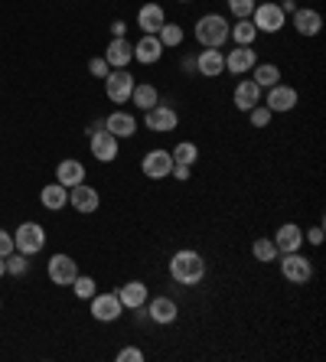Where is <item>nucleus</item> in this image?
<instances>
[{"label": "nucleus", "instance_id": "obj_21", "mask_svg": "<svg viewBox=\"0 0 326 362\" xmlns=\"http://www.w3.org/2000/svg\"><path fill=\"white\" fill-rule=\"evenodd\" d=\"M115 294H117V300H121V307H124V310H137V307H144V303H147L151 287L144 284V281H127L124 287H117Z\"/></svg>", "mask_w": 326, "mask_h": 362}, {"label": "nucleus", "instance_id": "obj_28", "mask_svg": "<svg viewBox=\"0 0 326 362\" xmlns=\"http://www.w3.org/2000/svg\"><path fill=\"white\" fill-rule=\"evenodd\" d=\"M251 76H255V85H258L261 92H268V88H274L281 82V66H274V62H255Z\"/></svg>", "mask_w": 326, "mask_h": 362}, {"label": "nucleus", "instance_id": "obj_35", "mask_svg": "<svg viewBox=\"0 0 326 362\" xmlns=\"http://www.w3.org/2000/svg\"><path fill=\"white\" fill-rule=\"evenodd\" d=\"M271 118H274V115H271V108L264 105V101H261V105H255V108L248 111L251 127H268V124H271Z\"/></svg>", "mask_w": 326, "mask_h": 362}, {"label": "nucleus", "instance_id": "obj_36", "mask_svg": "<svg viewBox=\"0 0 326 362\" xmlns=\"http://www.w3.org/2000/svg\"><path fill=\"white\" fill-rule=\"evenodd\" d=\"M255 4H258V0H228V13H232L235 20H248Z\"/></svg>", "mask_w": 326, "mask_h": 362}, {"label": "nucleus", "instance_id": "obj_34", "mask_svg": "<svg viewBox=\"0 0 326 362\" xmlns=\"http://www.w3.org/2000/svg\"><path fill=\"white\" fill-rule=\"evenodd\" d=\"M4 262H7V274H10V278H20V274H26V271H30V258H26V255H20V252H10Z\"/></svg>", "mask_w": 326, "mask_h": 362}, {"label": "nucleus", "instance_id": "obj_31", "mask_svg": "<svg viewBox=\"0 0 326 362\" xmlns=\"http://www.w3.org/2000/svg\"><path fill=\"white\" fill-rule=\"evenodd\" d=\"M251 258H255V262H261V264L277 262V245H274V238H255V242H251Z\"/></svg>", "mask_w": 326, "mask_h": 362}, {"label": "nucleus", "instance_id": "obj_44", "mask_svg": "<svg viewBox=\"0 0 326 362\" xmlns=\"http://www.w3.org/2000/svg\"><path fill=\"white\" fill-rule=\"evenodd\" d=\"M281 10H284L287 17H291L293 10H297V0H281Z\"/></svg>", "mask_w": 326, "mask_h": 362}, {"label": "nucleus", "instance_id": "obj_4", "mask_svg": "<svg viewBox=\"0 0 326 362\" xmlns=\"http://www.w3.org/2000/svg\"><path fill=\"white\" fill-rule=\"evenodd\" d=\"M13 248L20 255H26V258L40 255L46 248V228L40 222H20L17 232H13Z\"/></svg>", "mask_w": 326, "mask_h": 362}, {"label": "nucleus", "instance_id": "obj_25", "mask_svg": "<svg viewBox=\"0 0 326 362\" xmlns=\"http://www.w3.org/2000/svg\"><path fill=\"white\" fill-rule=\"evenodd\" d=\"M56 183H62L66 189H72V186L85 183V163L76 160V157H66V160H59V167H56Z\"/></svg>", "mask_w": 326, "mask_h": 362}, {"label": "nucleus", "instance_id": "obj_1", "mask_svg": "<svg viewBox=\"0 0 326 362\" xmlns=\"http://www.w3.org/2000/svg\"><path fill=\"white\" fill-rule=\"evenodd\" d=\"M206 274H209V264H206L202 252H196V248H180V252H173V258H170V278H173L176 284L199 287L202 281H206Z\"/></svg>", "mask_w": 326, "mask_h": 362}, {"label": "nucleus", "instance_id": "obj_16", "mask_svg": "<svg viewBox=\"0 0 326 362\" xmlns=\"http://www.w3.org/2000/svg\"><path fill=\"white\" fill-rule=\"evenodd\" d=\"M255 62H258V52L251 46H232L226 52V72H232V76H248Z\"/></svg>", "mask_w": 326, "mask_h": 362}, {"label": "nucleus", "instance_id": "obj_39", "mask_svg": "<svg viewBox=\"0 0 326 362\" xmlns=\"http://www.w3.org/2000/svg\"><path fill=\"white\" fill-rule=\"evenodd\" d=\"M10 252H17V248H13V232L0 228V258H7Z\"/></svg>", "mask_w": 326, "mask_h": 362}, {"label": "nucleus", "instance_id": "obj_27", "mask_svg": "<svg viewBox=\"0 0 326 362\" xmlns=\"http://www.w3.org/2000/svg\"><path fill=\"white\" fill-rule=\"evenodd\" d=\"M131 105H134L137 111H147V108H153V105H160V88L151 82H137L134 92H131Z\"/></svg>", "mask_w": 326, "mask_h": 362}, {"label": "nucleus", "instance_id": "obj_37", "mask_svg": "<svg viewBox=\"0 0 326 362\" xmlns=\"http://www.w3.org/2000/svg\"><path fill=\"white\" fill-rule=\"evenodd\" d=\"M115 359L117 362H144V349H137V346H124V349H117Z\"/></svg>", "mask_w": 326, "mask_h": 362}, {"label": "nucleus", "instance_id": "obj_12", "mask_svg": "<svg viewBox=\"0 0 326 362\" xmlns=\"http://www.w3.org/2000/svg\"><path fill=\"white\" fill-rule=\"evenodd\" d=\"M88 313H92L98 323H115V320H121L124 307H121L117 294L111 291V294H95L92 300H88Z\"/></svg>", "mask_w": 326, "mask_h": 362}, {"label": "nucleus", "instance_id": "obj_33", "mask_svg": "<svg viewBox=\"0 0 326 362\" xmlns=\"http://www.w3.org/2000/svg\"><path fill=\"white\" fill-rule=\"evenodd\" d=\"M72 291H76L78 300H92V297L98 294V284H95L92 274H82V271H78V278L72 281Z\"/></svg>", "mask_w": 326, "mask_h": 362}, {"label": "nucleus", "instance_id": "obj_30", "mask_svg": "<svg viewBox=\"0 0 326 362\" xmlns=\"http://www.w3.org/2000/svg\"><path fill=\"white\" fill-rule=\"evenodd\" d=\"M157 40L163 42V49H180V46H183V40H186V30L180 23H163L160 26V33H157Z\"/></svg>", "mask_w": 326, "mask_h": 362}, {"label": "nucleus", "instance_id": "obj_10", "mask_svg": "<svg viewBox=\"0 0 326 362\" xmlns=\"http://www.w3.org/2000/svg\"><path fill=\"white\" fill-rule=\"evenodd\" d=\"M88 151H92V157L98 163H111L117 160V151H121V141H117L111 131H105V127H98L95 134H88Z\"/></svg>", "mask_w": 326, "mask_h": 362}, {"label": "nucleus", "instance_id": "obj_29", "mask_svg": "<svg viewBox=\"0 0 326 362\" xmlns=\"http://www.w3.org/2000/svg\"><path fill=\"white\" fill-rule=\"evenodd\" d=\"M258 30H255V23H251V17L248 20H235L232 23V30H228V40L235 42V46H255V40H258Z\"/></svg>", "mask_w": 326, "mask_h": 362}, {"label": "nucleus", "instance_id": "obj_19", "mask_svg": "<svg viewBox=\"0 0 326 362\" xmlns=\"http://www.w3.org/2000/svg\"><path fill=\"white\" fill-rule=\"evenodd\" d=\"M196 72H199L202 78L226 76V52H222V49H202V52H196Z\"/></svg>", "mask_w": 326, "mask_h": 362}, {"label": "nucleus", "instance_id": "obj_7", "mask_svg": "<svg viewBox=\"0 0 326 362\" xmlns=\"http://www.w3.org/2000/svg\"><path fill=\"white\" fill-rule=\"evenodd\" d=\"M134 85H137V78L131 76L127 69H111L108 76H105V95H108V101H115V105H127Z\"/></svg>", "mask_w": 326, "mask_h": 362}, {"label": "nucleus", "instance_id": "obj_18", "mask_svg": "<svg viewBox=\"0 0 326 362\" xmlns=\"http://www.w3.org/2000/svg\"><path fill=\"white\" fill-rule=\"evenodd\" d=\"M105 131H111L117 141H131V137L137 134L134 111H111L108 118H105Z\"/></svg>", "mask_w": 326, "mask_h": 362}, {"label": "nucleus", "instance_id": "obj_45", "mask_svg": "<svg viewBox=\"0 0 326 362\" xmlns=\"http://www.w3.org/2000/svg\"><path fill=\"white\" fill-rule=\"evenodd\" d=\"M4 274H7V262H4V258H0V278H4Z\"/></svg>", "mask_w": 326, "mask_h": 362}, {"label": "nucleus", "instance_id": "obj_40", "mask_svg": "<svg viewBox=\"0 0 326 362\" xmlns=\"http://www.w3.org/2000/svg\"><path fill=\"white\" fill-rule=\"evenodd\" d=\"M170 177H173L176 183H190L192 167H186V163H173V170H170Z\"/></svg>", "mask_w": 326, "mask_h": 362}, {"label": "nucleus", "instance_id": "obj_11", "mask_svg": "<svg viewBox=\"0 0 326 362\" xmlns=\"http://www.w3.org/2000/svg\"><path fill=\"white\" fill-rule=\"evenodd\" d=\"M170 170H173V157L163 147H153V151H147L141 157V173L147 180H167Z\"/></svg>", "mask_w": 326, "mask_h": 362}, {"label": "nucleus", "instance_id": "obj_38", "mask_svg": "<svg viewBox=\"0 0 326 362\" xmlns=\"http://www.w3.org/2000/svg\"><path fill=\"white\" fill-rule=\"evenodd\" d=\"M88 72H92L95 78H105V76H108V72H111V66H108V62H105V56H95V59L88 62Z\"/></svg>", "mask_w": 326, "mask_h": 362}, {"label": "nucleus", "instance_id": "obj_3", "mask_svg": "<svg viewBox=\"0 0 326 362\" xmlns=\"http://www.w3.org/2000/svg\"><path fill=\"white\" fill-rule=\"evenodd\" d=\"M251 23H255L258 33L274 36L287 26V13L281 10V4H274V0H258L255 10H251Z\"/></svg>", "mask_w": 326, "mask_h": 362}, {"label": "nucleus", "instance_id": "obj_23", "mask_svg": "<svg viewBox=\"0 0 326 362\" xmlns=\"http://www.w3.org/2000/svg\"><path fill=\"white\" fill-rule=\"evenodd\" d=\"M163 42L157 40V36H147L144 33L141 40L134 42V62H141V66H157L160 59H163Z\"/></svg>", "mask_w": 326, "mask_h": 362}, {"label": "nucleus", "instance_id": "obj_22", "mask_svg": "<svg viewBox=\"0 0 326 362\" xmlns=\"http://www.w3.org/2000/svg\"><path fill=\"white\" fill-rule=\"evenodd\" d=\"M261 95H264V92L255 85V78H242V82L235 85V92H232V105L238 111H245V115H248L255 105H261Z\"/></svg>", "mask_w": 326, "mask_h": 362}, {"label": "nucleus", "instance_id": "obj_15", "mask_svg": "<svg viewBox=\"0 0 326 362\" xmlns=\"http://www.w3.org/2000/svg\"><path fill=\"white\" fill-rule=\"evenodd\" d=\"M69 202H72V209H76V212L92 216V212H98L101 196H98V189H95V186L78 183V186H72V189H69Z\"/></svg>", "mask_w": 326, "mask_h": 362}, {"label": "nucleus", "instance_id": "obj_24", "mask_svg": "<svg viewBox=\"0 0 326 362\" xmlns=\"http://www.w3.org/2000/svg\"><path fill=\"white\" fill-rule=\"evenodd\" d=\"M291 17H293V30H297L301 36H307V40H313V36L323 30V17L310 7H297Z\"/></svg>", "mask_w": 326, "mask_h": 362}, {"label": "nucleus", "instance_id": "obj_13", "mask_svg": "<svg viewBox=\"0 0 326 362\" xmlns=\"http://www.w3.org/2000/svg\"><path fill=\"white\" fill-rule=\"evenodd\" d=\"M297 101H301L297 88H291V85H284V82H277L274 88H268V98H264V105L271 108V115H287V111L297 108Z\"/></svg>", "mask_w": 326, "mask_h": 362}, {"label": "nucleus", "instance_id": "obj_41", "mask_svg": "<svg viewBox=\"0 0 326 362\" xmlns=\"http://www.w3.org/2000/svg\"><path fill=\"white\" fill-rule=\"evenodd\" d=\"M303 242H310V245H323V226H313V228H307V232H303Z\"/></svg>", "mask_w": 326, "mask_h": 362}, {"label": "nucleus", "instance_id": "obj_42", "mask_svg": "<svg viewBox=\"0 0 326 362\" xmlns=\"http://www.w3.org/2000/svg\"><path fill=\"white\" fill-rule=\"evenodd\" d=\"M180 66H183L186 76H192V72H196V52H192V56H183V59H180Z\"/></svg>", "mask_w": 326, "mask_h": 362}, {"label": "nucleus", "instance_id": "obj_43", "mask_svg": "<svg viewBox=\"0 0 326 362\" xmlns=\"http://www.w3.org/2000/svg\"><path fill=\"white\" fill-rule=\"evenodd\" d=\"M111 36H127V23H124V20H115V23H111Z\"/></svg>", "mask_w": 326, "mask_h": 362}, {"label": "nucleus", "instance_id": "obj_14", "mask_svg": "<svg viewBox=\"0 0 326 362\" xmlns=\"http://www.w3.org/2000/svg\"><path fill=\"white\" fill-rule=\"evenodd\" d=\"M105 62L111 69H127L134 62V42L127 40V36H111L108 49H105Z\"/></svg>", "mask_w": 326, "mask_h": 362}, {"label": "nucleus", "instance_id": "obj_20", "mask_svg": "<svg viewBox=\"0 0 326 362\" xmlns=\"http://www.w3.org/2000/svg\"><path fill=\"white\" fill-rule=\"evenodd\" d=\"M163 23H167V10L160 7V4H144V7L137 10V30H141V33L157 36Z\"/></svg>", "mask_w": 326, "mask_h": 362}, {"label": "nucleus", "instance_id": "obj_8", "mask_svg": "<svg viewBox=\"0 0 326 362\" xmlns=\"http://www.w3.org/2000/svg\"><path fill=\"white\" fill-rule=\"evenodd\" d=\"M147 320L157 323V327H173L176 320H180V303L173 300V297L160 294V297H147Z\"/></svg>", "mask_w": 326, "mask_h": 362}, {"label": "nucleus", "instance_id": "obj_6", "mask_svg": "<svg viewBox=\"0 0 326 362\" xmlns=\"http://www.w3.org/2000/svg\"><path fill=\"white\" fill-rule=\"evenodd\" d=\"M144 127L153 131V134H173L176 127H180V111L160 101V105L144 111Z\"/></svg>", "mask_w": 326, "mask_h": 362}, {"label": "nucleus", "instance_id": "obj_26", "mask_svg": "<svg viewBox=\"0 0 326 362\" xmlns=\"http://www.w3.org/2000/svg\"><path fill=\"white\" fill-rule=\"evenodd\" d=\"M40 202H42V209H50V212L66 209L69 206V189L62 183H46L42 186V193H40Z\"/></svg>", "mask_w": 326, "mask_h": 362}, {"label": "nucleus", "instance_id": "obj_5", "mask_svg": "<svg viewBox=\"0 0 326 362\" xmlns=\"http://www.w3.org/2000/svg\"><path fill=\"white\" fill-rule=\"evenodd\" d=\"M277 258H281V278L287 284H310L313 281V262L307 255L287 252V255H277Z\"/></svg>", "mask_w": 326, "mask_h": 362}, {"label": "nucleus", "instance_id": "obj_46", "mask_svg": "<svg viewBox=\"0 0 326 362\" xmlns=\"http://www.w3.org/2000/svg\"><path fill=\"white\" fill-rule=\"evenodd\" d=\"M176 4H192V0H176Z\"/></svg>", "mask_w": 326, "mask_h": 362}, {"label": "nucleus", "instance_id": "obj_32", "mask_svg": "<svg viewBox=\"0 0 326 362\" xmlns=\"http://www.w3.org/2000/svg\"><path fill=\"white\" fill-rule=\"evenodd\" d=\"M170 157H173V163H186V167H192V163L199 160V147H196L192 141H180L173 151H170Z\"/></svg>", "mask_w": 326, "mask_h": 362}, {"label": "nucleus", "instance_id": "obj_2", "mask_svg": "<svg viewBox=\"0 0 326 362\" xmlns=\"http://www.w3.org/2000/svg\"><path fill=\"white\" fill-rule=\"evenodd\" d=\"M228 30H232L228 17H222V13H202L196 20V26H192V36H196V42H199L202 49H222L228 42Z\"/></svg>", "mask_w": 326, "mask_h": 362}, {"label": "nucleus", "instance_id": "obj_9", "mask_svg": "<svg viewBox=\"0 0 326 362\" xmlns=\"http://www.w3.org/2000/svg\"><path fill=\"white\" fill-rule=\"evenodd\" d=\"M46 274H50L52 284H59V287H72V281L78 278V262L72 258V255L59 252V255H52L50 262H46Z\"/></svg>", "mask_w": 326, "mask_h": 362}, {"label": "nucleus", "instance_id": "obj_17", "mask_svg": "<svg viewBox=\"0 0 326 362\" xmlns=\"http://www.w3.org/2000/svg\"><path fill=\"white\" fill-rule=\"evenodd\" d=\"M274 245H277V255H287V252H301L303 248V228L297 222H284V226H277L274 235Z\"/></svg>", "mask_w": 326, "mask_h": 362}]
</instances>
